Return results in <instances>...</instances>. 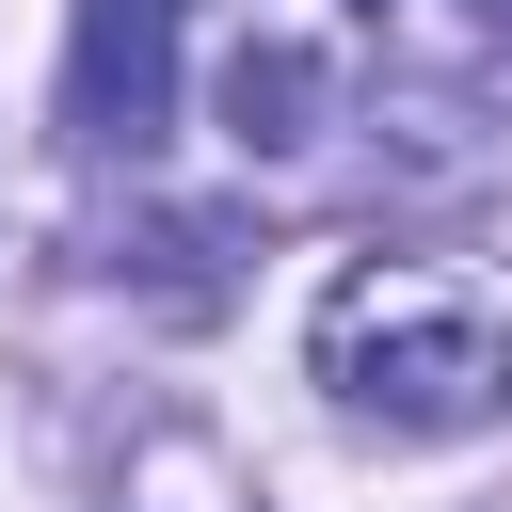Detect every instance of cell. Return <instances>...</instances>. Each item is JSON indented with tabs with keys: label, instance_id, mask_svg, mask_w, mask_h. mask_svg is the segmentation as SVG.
<instances>
[{
	"label": "cell",
	"instance_id": "cell-1",
	"mask_svg": "<svg viewBox=\"0 0 512 512\" xmlns=\"http://www.w3.org/2000/svg\"><path fill=\"white\" fill-rule=\"evenodd\" d=\"M320 384L368 400L384 432H480V416L512 400V320L368 272V288H336V320H320Z\"/></svg>",
	"mask_w": 512,
	"mask_h": 512
},
{
	"label": "cell",
	"instance_id": "cell-2",
	"mask_svg": "<svg viewBox=\"0 0 512 512\" xmlns=\"http://www.w3.org/2000/svg\"><path fill=\"white\" fill-rule=\"evenodd\" d=\"M64 128L96 160H144L176 128V0H80V32H64Z\"/></svg>",
	"mask_w": 512,
	"mask_h": 512
},
{
	"label": "cell",
	"instance_id": "cell-3",
	"mask_svg": "<svg viewBox=\"0 0 512 512\" xmlns=\"http://www.w3.org/2000/svg\"><path fill=\"white\" fill-rule=\"evenodd\" d=\"M224 112H240V144L288 160V144H320V64H304V48H240V64H224Z\"/></svg>",
	"mask_w": 512,
	"mask_h": 512
},
{
	"label": "cell",
	"instance_id": "cell-4",
	"mask_svg": "<svg viewBox=\"0 0 512 512\" xmlns=\"http://www.w3.org/2000/svg\"><path fill=\"white\" fill-rule=\"evenodd\" d=\"M480 16H496V32H512V0H480Z\"/></svg>",
	"mask_w": 512,
	"mask_h": 512
}]
</instances>
